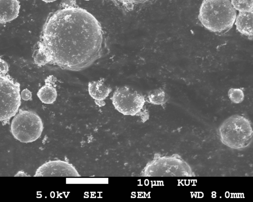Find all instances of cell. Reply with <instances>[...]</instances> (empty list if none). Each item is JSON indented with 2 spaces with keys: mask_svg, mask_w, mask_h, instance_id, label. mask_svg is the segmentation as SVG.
I'll list each match as a JSON object with an SVG mask.
<instances>
[{
  "mask_svg": "<svg viewBox=\"0 0 253 202\" xmlns=\"http://www.w3.org/2000/svg\"><path fill=\"white\" fill-rule=\"evenodd\" d=\"M230 2L233 8L239 12L253 11V0H231Z\"/></svg>",
  "mask_w": 253,
  "mask_h": 202,
  "instance_id": "4fadbf2b",
  "label": "cell"
},
{
  "mask_svg": "<svg viewBox=\"0 0 253 202\" xmlns=\"http://www.w3.org/2000/svg\"><path fill=\"white\" fill-rule=\"evenodd\" d=\"M166 95L164 91L158 89L151 91L148 95L149 102L154 105H162L165 102Z\"/></svg>",
  "mask_w": 253,
  "mask_h": 202,
  "instance_id": "5bb4252c",
  "label": "cell"
},
{
  "mask_svg": "<svg viewBox=\"0 0 253 202\" xmlns=\"http://www.w3.org/2000/svg\"><path fill=\"white\" fill-rule=\"evenodd\" d=\"M42 0L43 1L45 2H51L55 1L57 0Z\"/></svg>",
  "mask_w": 253,
  "mask_h": 202,
  "instance_id": "ffe728a7",
  "label": "cell"
},
{
  "mask_svg": "<svg viewBox=\"0 0 253 202\" xmlns=\"http://www.w3.org/2000/svg\"><path fill=\"white\" fill-rule=\"evenodd\" d=\"M230 100L235 104L241 103L244 99V93L240 88H230L228 92Z\"/></svg>",
  "mask_w": 253,
  "mask_h": 202,
  "instance_id": "9a60e30c",
  "label": "cell"
},
{
  "mask_svg": "<svg viewBox=\"0 0 253 202\" xmlns=\"http://www.w3.org/2000/svg\"><path fill=\"white\" fill-rule=\"evenodd\" d=\"M20 84L7 75H0V121L15 116L21 105Z\"/></svg>",
  "mask_w": 253,
  "mask_h": 202,
  "instance_id": "8992f818",
  "label": "cell"
},
{
  "mask_svg": "<svg viewBox=\"0 0 253 202\" xmlns=\"http://www.w3.org/2000/svg\"><path fill=\"white\" fill-rule=\"evenodd\" d=\"M43 129L41 118L37 113L31 111L20 109L11 123L12 135L22 143L35 141L41 136Z\"/></svg>",
  "mask_w": 253,
  "mask_h": 202,
  "instance_id": "5b68a950",
  "label": "cell"
},
{
  "mask_svg": "<svg viewBox=\"0 0 253 202\" xmlns=\"http://www.w3.org/2000/svg\"><path fill=\"white\" fill-rule=\"evenodd\" d=\"M35 177H80L73 166L67 162L50 161L41 165L36 170Z\"/></svg>",
  "mask_w": 253,
  "mask_h": 202,
  "instance_id": "ba28073f",
  "label": "cell"
},
{
  "mask_svg": "<svg viewBox=\"0 0 253 202\" xmlns=\"http://www.w3.org/2000/svg\"><path fill=\"white\" fill-rule=\"evenodd\" d=\"M15 176H27L24 172L22 171H19L15 175Z\"/></svg>",
  "mask_w": 253,
  "mask_h": 202,
  "instance_id": "d6986e66",
  "label": "cell"
},
{
  "mask_svg": "<svg viewBox=\"0 0 253 202\" xmlns=\"http://www.w3.org/2000/svg\"><path fill=\"white\" fill-rule=\"evenodd\" d=\"M218 132L222 143L235 149L247 147L253 139L250 121L238 115L231 116L224 120L219 127Z\"/></svg>",
  "mask_w": 253,
  "mask_h": 202,
  "instance_id": "3957f363",
  "label": "cell"
},
{
  "mask_svg": "<svg viewBox=\"0 0 253 202\" xmlns=\"http://www.w3.org/2000/svg\"><path fill=\"white\" fill-rule=\"evenodd\" d=\"M20 8L18 0H0V23H6L16 19Z\"/></svg>",
  "mask_w": 253,
  "mask_h": 202,
  "instance_id": "9c48e42d",
  "label": "cell"
},
{
  "mask_svg": "<svg viewBox=\"0 0 253 202\" xmlns=\"http://www.w3.org/2000/svg\"><path fill=\"white\" fill-rule=\"evenodd\" d=\"M21 98L25 101L30 100L32 98V93L28 89L26 88L23 89L20 94Z\"/></svg>",
  "mask_w": 253,
  "mask_h": 202,
  "instance_id": "ac0fdd59",
  "label": "cell"
},
{
  "mask_svg": "<svg viewBox=\"0 0 253 202\" xmlns=\"http://www.w3.org/2000/svg\"></svg>",
  "mask_w": 253,
  "mask_h": 202,
  "instance_id": "44dd1931",
  "label": "cell"
},
{
  "mask_svg": "<svg viewBox=\"0 0 253 202\" xmlns=\"http://www.w3.org/2000/svg\"><path fill=\"white\" fill-rule=\"evenodd\" d=\"M8 70L9 67L7 63L0 58V75H6Z\"/></svg>",
  "mask_w": 253,
  "mask_h": 202,
  "instance_id": "e0dca14e",
  "label": "cell"
},
{
  "mask_svg": "<svg viewBox=\"0 0 253 202\" xmlns=\"http://www.w3.org/2000/svg\"><path fill=\"white\" fill-rule=\"evenodd\" d=\"M253 11L239 12L235 20L236 29L244 35L252 37L253 33Z\"/></svg>",
  "mask_w": 253,
  "mask_h": 202,
  "instance_id": "8fae6325",
  "label": "cell"
},
{
  "mask_svg": "<svg viewBox=\"0 0 253 202\" xmlns=\"http://www.w3.org/2000/svg\"><path fill=\"white\" fill-rule=\"evenodd\" d=\"M236 12L229 0H203L198 19L212 32H221L233 26Z\"/></svg>",
  "mask_w": 253,
  "mask_h": 202,
  "instance_id": "7a4b0ae2",
  "label": "cell"
},
{
  "mask_svg": "<svg viewBox=\"0 0 253 202\" xmlns=\"http://www.w3.org/2000/svg\"><path fill=\"white\" fill-rule=\"evenodd\" d=\"M88 90L89 94L97 104L103 101L112 91V89L104 83V80H100L89 82Z\"/></svg>",
  "mask_w": 253,
  "mask_h": 202,
  "instance_id": "30bf717a",
  "label": "cell"
},
{
  "mask_svg": "<svg viewBox=\"0 0 253 202\" xmlns=\"http://www.w3.org/2000/svg\"><path fill=\"white\" fill-rule=\"evenodd\" d=\"M116 110L124 115L134 116L144 105V96L128 86L117 88L111 98Z\"/></svg>",
  "mask_w": 253,
  "mask_h": 202,
  "instance_id": "52a82bcc",
  "label": "cell"
},
{
  "mask_svg": "<svg viewBox=\"0 0 253 202\" xmlns=\"http://www.w3.org/2000/svg\"><path fill=\"white\" fill-rule=\"evenodd\" d=\"M37 96L42 103L50 104L55 101L57 92L51 83H46L39 90Z\"/></svg>",
  "mask_w": 253,
  "mask_h": 202,
  "instance_id": "7c38bea8",
  "label": "cell"
},
{
  "mask_svg": "<svg viewBox=\"0 0 253 202\" xmlns=\"http://www.w3.org/2000/svg\"><path fill=\"white\" fill-rule=\"evenodd\" d=\"M143 177H193L190 166L177 155H155L140 173Z\"/></svg>",
  "mask_w": 253,
  "mask_h": 202,
  "instance_id": "277c9868",
  "label": "cell"
},
{
  "mask_svg": "<svg viewBox=\"0 0 253 202\" xmlns=\"http://www.w3.org/2000/svg\"><path fill=\"white\" fill-rule=\"evenodd\" d=\"M103 31L87 10L67 6L50 15L33 57L38 66H57L72 71L84 70L102 55Z\"/></svg>",
  "mask_w": 253,
  "mask_h": 202,
  "instance_id": "6da1fadb",
  "label": "cell"
},
{
  "mask_svg": "<svg viewBox=\"0 0 253 202\" xmlns=\"http://www.w3.org/2000/svg\"><path fill=\"white\" fill-rule=\"evenodd\" d=\"M117 4L122 5L126 8H132L134 5L143 3L149 0H111Z\"/></svg>",
  "mask_w": 253,
  "mask_h": 202,
  "instance_id": "2e32d148",
  "label": "cell"
}]
</instances>
